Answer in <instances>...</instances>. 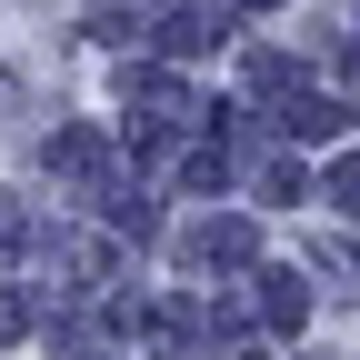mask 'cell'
<instances>
[{
    "instance_id": "obj_4",
    "label": "cell",
    "mask_w": 360,
    "mask_h": 360,
    "mask_svg": "<svg viewBox=\"0 0 360 360\" xmlns=\"http://www.w3.org/2000/svg\"><path fill=\"white\" fill-rule=\"evenodd\" d=\"M260 321H270V330H300V321H310V290L290 281V270H260Z\"/></svg>"
},
{
    "instance_id": "obj_5",
    "label": "cell",
    "mask_w": 360,
    "mask_h": 360,
    "mask_svg": "<svg viewBox=\"0 0 360 360\" xmlns=\"http://www.w3.org/2000/svg\"><path fill=\"white\" fill-rule=\"evenodd\" d=\"M340 101H281V141H340Z\"/></svg>"
},
{
    "instance_id": "obj_9",
    "label": "cell",
    "mask_w": 360,
    "mask_h": 360,
    "mask_svg": "<svg viewBox=\"0 0 360 360\" xmlns=\"http://www.w3.org/2000/svg\"><path fill=\"white\" fill-rule=\"evenodd\" d=\"M260 191H270V200H310V170H300V160L281 150V160H270V170H260Z\"/></svg>"
},
{
    "instance_id": "obj_2",
    "label": "cell",
    "mask_w": 360,
    "mask_h": 360,
    "mask_svg": "<svg viewBox=\"0 0 360 360\" xmlns=\"http://www.w3.org/2000/svg\"><path fill=\"white\" fill-rule=\"evenodd\" d=\"M40 260L60 270V281H40V290H60V300H80V290L110 281V250H101V240H40Z\"/></svg>"
},
{
    "instance_id": "obj_6",
    "label": "cell",
    "mask_w": 360,
    "mask_h": 360,
    "mask_svg": "<svg viewBox=\"0 0 360 360\" xmlns=\"http://www.w3.org/2000/svg\"><path fill=\"white\" fill-rule=\"evenodd\" d=\"M101 220H110V231H130V240H150V231H160V210L130 191V180H110V191H101Z\"/></svg>"
},
{
    "instance_id": "obj_13",
    "label": "cell",
    "mask_w": 360,
    "mask_h": 360,
    "mask_svg": "<svg viewBox=\"0 0 360 360\" xmlns=\"http://www.w3.org/2000/svg\"><path fill=\"white\" fill-rule=\"evenodd\" d=\"M20 250V210H0V260H11Z\"/></svg>"
},
{
    "instance_id": "obj_3",
    "label": "cell",
    "mask_w": 360,
    "mask_h": 360,
    "mask_svg": "<svg viewBox=\"0 0 360 360\" xmlns=\"http://www.w3.org/2000/svg\"><path fill=\"white\" fill-rule=\"evenodd\" d=\"M220 40H231V20H220V11H210V20H200V11L160 20V51H170V60H200V51H220Z\"/></svg>"
},
{
    "instance_id": "obj_1",
    "label": "cell",
    "mask_w": 360,
    "mask_h": 360,
    "mask_svg": "<svg viewBox=\"0 0 360 360\" xmlns=\"http://www.w3.org/2000/svg\"><path fill=\"white\" fill-rule=\"evenodd\" d=\"M191 260H200V270H250V260H260V231H250L240 210H220V220L191 231Z\"/></svg>"
},
{
    "instance_id": "obj_7",
    "label": "cell",
    "mask_w": 360,
    "mask_h": 360,
    "mask_svg": "<svg viewBox=\"0 0 360 360\" xmlns=\"http://www.w3.org/2000/svg\"><path fill=\"white\" fill-rule=\"evenodd\" d=\"M51 170L60 180H101V130H51Z\"/></svg>"
},
{
    "instance_id": "obj_10",
    "label": "cell",
    "mask_w": 360,
    "mask_h": 360,
    "mask_svg": "<svg viewBox=\"0 0 360 360\" xmlns=\"http://www.w3.org/2000/svg\"><path fill=\"white\" fill-rule=\"evenodd\" d=\"M290 80H300V70H290L281 51H250V90H290Z\"/></svg>"
},
{
    "instance_id": "obj_8",
    "label": "cell",
    "mask_w": 360,
    "mask_h": 360,
    "mask_svg": "<svg viewBox=\"0 0 360 360\" xmlns=\"http://www.w3.org/2000/svg\"><path fill=\"white\" fill-rule=\"evenodd\" d=\"M220 180H231V150H191L180 160V191H220Z\"/></svg>"
},
{
    "instance_id": "obj_11",
    "label": "cell",
    "mask_w": 360,
    "mask_h": 360,
    "mask_svg": "<svg viewBox=\"0 0 360 360\" xmlns=\"http://www.w3.org/2000/svg\"><path fill=\"white\" fill-rule=\"evenodd\" d=\"M30 300H40V290H0V340H20V330H30Z\"/></svg>"
},
{
    "instance_id": "obj_12",
    "label": "cell",
    "mask_w": 360,
    "mask_h": 360,
    "mask_svg": "<svg viewBox=\"0 0 360 360\" xmlns=\"http://www.w3.org/2000/svg\"><path fill=\"white\" fill-rule=\"evenodd\" d=\"M330 200H340V210L360 220V160H330Z\"/></svg>"
}]
</instances>
